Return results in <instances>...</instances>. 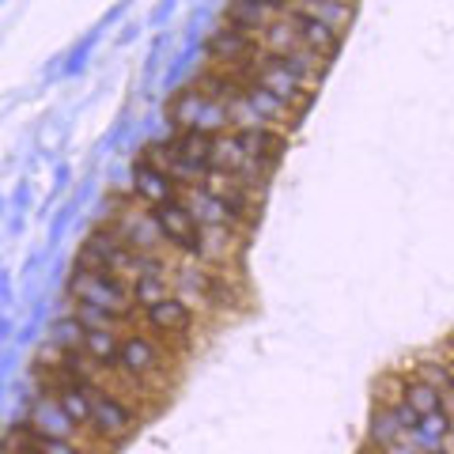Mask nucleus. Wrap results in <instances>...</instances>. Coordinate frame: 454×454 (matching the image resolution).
<instances>
[{"label": "nucleus", "mask_w": 454, "mask_h": 454, "mask_svg": "<svg viewBox=\"0 0 454 454\" xmlns=\"http://www.w3.org/2000/svg\"><path fill=\"white\" fill-rule=\"evenodd\" d=\"M167 140L175 145V152L182 155V160H190L197 170L212 175L208 163H212V140H216V133H205V129H178V133H170Z\"/></svg>", "instance_id": "nucleus-12"}, {"label": "nucleus", "mask_w": 454, "mask_h": 454, "mask_svg": "<svg viewBox=\"0 0 454 454\" xmlns=\"http://www.w3.org/2000/svg\"><path fill=\"white\" fill-rule=\"evenodd\" d=\"M212 103L193 88V83H186V88H178L175 95H170V103H167V121H170V129H197L205 118V110Z\"/></svg>", "instance_id": "nucleus-11"}, {"label": "nucleus", "mask_w": 454, "mask_h": 454, "mask_svg": "<svg viewBox=\"0 0 454 454\" xmlns=\"http://www.w3.org/2000/svg\"><path fill=\"white\" fill-rule=\"evenodd\" d=\"M262 8H269V12H277V16H284V12H292L300 0H258Z\"/></svg>", "instance_id": "nucleus-24"}, {"label": "nucleus", "mask_w": 454, "mask_h": 454, "mask_svg": "<svg viewBox=\"0 0 454 454\" xmlns=\"http://www.w3.org/2000/svg\"><path fill=\"white\" fill-rule=\"evenodd\" d=\"M57 397V405H61V413L76 424V428L83 432L88 428V420H91V390H61V394H53Z\"/></svg>", "instance_id": "nucleus-21"}, {"label": "nucleus", "mask_w": 454, "mask_h": 454, "mask_svg": "<svg viewBox=\"0 0 454 454\" xmlns=\"http://www.w3.org/2000/svg\"><path fill=\"white\" fill-rule=\"evenodd\" d=\"M405 375V372H402ZM402 405L413 413L417 420H424V417H432V413H439V409H447V397L439 394L435 387H428V382H420V379H413V375H405V390H402Z\"/></svg>", "instance_id": "nucleus-13"}, {"label": "nucleus", "mask_w": 454, "mask_h": 454, "mask_svg": "<svg viewBox=\"0 0 454 454\" xmlns=\"http://www.w3.org/2000/svg\"><path fill=\"white\" fill-rule=\"evenodd\" d=\"M262 53H265V50H262L258 35L243 31V27H231V23L216 27V31L208 35V42H205L208 65L227 68V73H239L243 80H254V68H258Z\"/></svg>", "instance_id": "nucleus-5"}, {"label": "nucleus", "mask_w": 454, "mask_h": 454, "mask_svg": "<svg viewBox=\"0 0 454 454\" xmlns=\"http://www.w3.org/2000/svg\"><path fill=\"white\" fill-rule=\"evenodd\" d=\"M170 292H175V288H170V277H167V273H140V277L129 284V300H133L137 310H145V307H152V303L167 300Z\"/></svg>", "instance_id": "nucleus-19"}, {"label": "nucleus", "mask_w": 454, "mask_h": 454, "mask_svg": "<svg viewBox=\"0 0 454 454\" xmlns=\"http://www.w3.org/2000/svg\"><path fill=\"white\" fill-rule=\"evenodd\" d=\"M50 345L53 348H61V352H73L83 345V325L73 318V315H65V318H57L50 325Z\"/></svg>", "instance_id": "nucleus-22"}, {"label": "nucleus", "mask_w": 454, "mask_h": 454, "mask_svg": "<svg viewBox=\"0 0 454 454\" xmlns=\"http://www.w3.org/2000/svg\"><path fill=\"white\" fill-rule=\"evenodd\" d=\"M193 322H197L193 307L175 292H170L167 300L140 310V330H148L170 352V356H178V360L193 348Z\"/></svg>", "instance_id": "nucleus-2"}, {"label": "nucleus", "mask_w": 454, "mask_h": 454, "mask_svg": "<svg viewBox=\"0 0 454 454\" xmlns=\"http://www.w3.org/2000/svg\"><path fill=\"white\" fill-rule=\"evenodd\" d=\"M273 20H277V12L262 8L258 0H231V4H227V12H223V23L243 27V31H250V35H262Z\"/></svg>", "instance_id": "nucleus-14"}, {"label": "nucleus", "mask_w": 454, "mask_h": 454, "mask_svg": "<svg viewBox=\"0 0 454 454\" xmlns=\"http://www.w3.org/2000/svg\"><path fill=\"white\" fill-rule=\"evenodd\" d=\"M140 205H167V201H182V186L175 178H167L160 167H152L148 160H137L133 163V190H129Z\"/></svg>", "instance_id": "nucleus-8"}, {"label": "nucleus", "mask_w": 454, "mask_h": 454, "mask_svg": "<svg viewBox=\"0 0 454 454\" xmlns=\"http://www.w3.org/2000/svg\"><path fill=\"white\" fill-rule=\"evenodd\" d=\"M405 375H413L420 382H428V387H435L443 397H454V367L439 356V360H428V356H420L413 360V367H409Z\"/></svg>", "instance_id": "nucleus-17"}, {"label": "nucleus", "mask_w": 454, "mask_h": 454, "mask_svg": "<svg viewBox=\"0 0 454 454\" xmlns=\"http://www.w3.org/2000/svg\"><path fill=\"white\" fill-rule=\"evenodd\" d=\"M402 390H405V375L402 372H387L375 382V405H382V409L402 405Z\"/></svg>", "instance_id": "nucleus-23"}, {"label": "nucleus", "mask_w": 454, "mask_h": 454, "mask_svg": "<svg viewBox=\"0 0 454 454\" xmlns=\"http://www.w3.org/2000/svg\"><path fill=\"white\" fill-rule=\"evenodd\" d=\"M118 345H121V330H83V352L110 372V367H118Z\"/></svg>", "instance_id": "nucleus-15"}, {"label": "nucleus", "mask_w": 454, "mask_h": 454, "mask_svg": "<svg viewBox=\"0 0 454 454\" xmlns=\"http://www.w3.org/2000/svg\"><path fill=\"white\" fill-rule=\"evenodd\" d=\"M258 42H262V50H265V53H295V50H303V42H300V35H295V27H292V20H288V12L269 23L265 31L258 35Z\"/></svg>", "instance_id": "nucleus-18"}, {"label": "nucleus", "mask_w": 454, "mask_h": 454, "mask_svg": "<svg viewBox=\"0 0 454 454\" xmlns=\"http://www.w3.org/2000/svg\"><path fill=\"white\" fill-rule=\"evenodd\" d=\"M288 20H292V27H295V35H300L303 50H307V53H315L318 61L330 65L333 57H337V50H340V35L333 31V27H325L322 20L307 16V12H300V8H292V12H288Z\"/></svg>", "instance_id": "nucleus-9"}, {"label": "nucleus", "mask_w": 454, "mask_h": 454, "mask_svg": "<svg viewBox=\"0 0 454 454\" xmlns=\"http://www.w3.org/2000/svg\"><path fill=\"white\" fill-rule=\"evenodd\" d=\"M367 439L372 443H379V447H397V443H405V428L397 424V417H394V409H382V405H375L372 409V428H367Z\"/></svg>", "instance_id": "nucleus-20"}, {"label": "nucleus", "mask_w": 454, "mask_h": 454, "mask_svg": "<svg viewBox=\"0 0 454 454\" xmlns=\"http://www.w3.org/2000/svg\"><path fill=\"white\" fill-rule=\"evenodd\" d=\"M231 137H235V145L243 148L247 163L265 170V175H273V170L280 167V160H284V152H288V133L273 129V125H262V121L235 125Z\"/></svg>", "instance_id": "nucleus-7"}, {"label": "nucleus", "mask_w": 454, "mask_h": 454, "mask_svg": "<svg viewBox=\"0 0 454 454\" xmlns=\"http://www.w3.org/2000/svg\"><path fill=\"white\" fill-rule=\"evenodd\" d=\"M152 220L160 227L163 243L170 247V254L178 258H190V262H201L205 258V227L197 223V216L190 212L186 201H167V205H155L152 208Z\"/></svg>", "instance_id": "nucleus-6"}, {"label": "nucleus", "mask_w": 454, "mask_h": 454, "mask_svg": "<svg viewBox=\"0 0 454 454\" xmlns=\"http://www.w3.org/2000/svg\"><path fill=\"white\" fill-rule=\"evenodd\" d=\"M27 424H31V428H35L42 439H76V435H80V428L61 413L57 397H50V394H38V397H35L31 413H27Z\"/></svg>", "instance_id": "nucleus-10"}, {"label": "nucleus", "mask_w": 454, "mask_h": 454, "mask_svg": "<svg viewBox=\"0 0 454 454\" xmlns=\"http://www.w3.org/2000/svg\"><path fill=\"white\" fill-rule=\"evenodd\" d=\"M118 367L125 375L160 382V387L167 390V372L178 375V356H170L148 330H125L121 345H118Z\"/></svg>", "instance_id": "nucleus-4"}, {"label": "nucleus", "mask_w": 454, "mask_h": 454, "mask_svg": "<svg viewBox=\"0 0 454 454\" xmlns=\"http://www.w3.org/2000/svg\"><path fill=\"white\" fill-rule=\"evenodd\" d=\"M68 300L103 307L106 315H114L125 325V330H140V310L129 300V280L114 277L110 269H95V273L73 269V277H68Z\"/></svg>", "instance_id": "nucleus-1"}, {"label": "nucleus", "mask_w": 454, "mask_h": 454, "mask_svg": "<svg viewBox=\"0 0 454 454\" xmlns=\"http://www.w3.org/2000/svg\"><path fill=\"white\" fill-rule=\"evenodd\" d=\"M137 428H140V413L129 402H121L118 394H110L103 387L91 390V420H88V428L83 432L91 435V443L98 450L121 447Z\"/></svg>", "instance_id": "nucleus-3"}, {"label": "nucleus", "mask_w": 454, "mask_h": 454, "mask_svg": "<svg viewBox=\"0 0 454 454\" xmlns=\"http://www.w3.org/2000/svg\"><path fill=\"white\" fill-rule=\"evenodd\" d=\"M295 8L307 12V16H315V20H322L325 27H333V31L340 35L352 23V8H356V0H300Z\"/></svg>", "instance_id": "nucleus-16"}]
</instances>
